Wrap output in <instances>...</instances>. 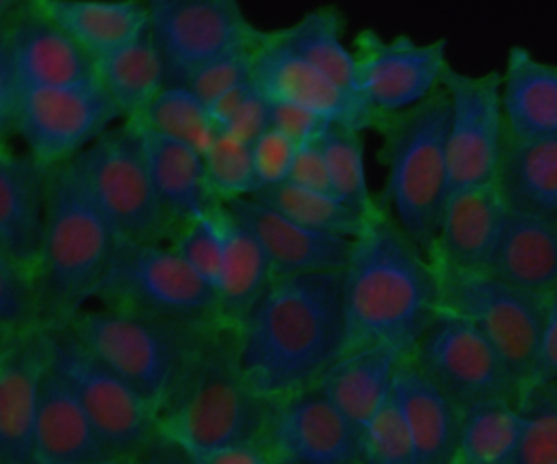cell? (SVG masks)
I'll use <instances>...</instances> for the list:
<instances>
[{
  "mask_svg": "<svg viewBox=\"0 0 557 464\" xmlns=\"http://www.w3.org/2000/svg\"><path fill=\"white\" fill-rule=\"evenodd\" d=\"M234 337L244 378L267 401L311 388L347 349L344 270L275 278Z\"/></svg>",
  "mask_w": 557,
  "mask_h": 464,
  "instance_id": "obj_1",
  "label": "cell"
},
{
  "mask_svg": "<svg viewBox=\"0 0 557 464\" xmlns=\"http://www.w3.org/2000/svg\"><path fill=\"white\" fill-rule=\"evenodd\" d=\"M344 300L345 353L384 346L409 355L438 314L436 268L381 203L354 239Z\"/></svg>",
  "mask_w": 557,
  "mask_h": 464,
  "instance_id": "obj_2",
  "label": "cell"
},
{
  "mask_svg": "<svg viewBox=\"0 0 557 464\" xmlns=\"http://www.w3.org/2000/svg\"><path fill=\"white\" fill-rule=\"evenodd\" d=\"M272 402L250 388L236 356V337L221 327L195 356L158 412L161 434L184 456L260 444Z\"/></svg>",
  "mask_w": 557,
  "mask_h": 464,
  "instance_id": "obj_3",
  "label": "cell"
},
{
  "mask_svg": "<svg viewBox=\"0 0 557 464\" xmlns=\"http://www.w3.org/2000/svg\"><path fill=\"white\" fill-rule=\"evenodd\" d=\"M120 235L70 160L50 169L47 229L38 267L45 327L67 326L112 264Z\"/></svg>",
  "mask_w": 557,
  "mask_h": 464,
  "instance_id": "obj_4",
  "label": "cell"
},
{
  "mask_svg": "<svg viewBox=\"0 0 557 464\" xmlns=\"http://www.w3.org/2000/svg\"><path fill=\"white\" fill-rule=\"evenodd\" d=\"M449 98L438 88L425 101L380 114L377 160L386 170L381 206L429 255L449 198Z\"/></svg>",
  "mask_w": 557,
  "mask_h": 464,
  "instance_id": "obj_5",
  "label": "cell"
},
{
  "mask_svg": "<svg viewBox=\"0 0 557 464\" xmlns=\"http://www.w3.org/2000/svg\"><path fill=\"white\" fill-rule=\"evenodd\" d=\"M67 327L158 412L205 343L221 329L103 306L84 307Z\"/></svg>",
  "mask_w": 557,
  "mask_h": 464,
  "instance_id": "obj_6",
  "label": "cell"
},
{
  "mask_svg": "<svg viewBox=\"0 0 557 464\" xmlns=\"http://www.w3.org/2000/svg\"><path fill=\"white\" fill-rule=\"evenodd\" d=\"M94 300L112 309L226 327L216 290L191 270L171 244L120 239Z\"/></svg>",
  "mask_w": 557,
  "mask_h": 464,
  "instance_id": "obj_7",
  "label": "cell"
},
{
  "mask_svg": "<svg viewBox=\"0 0 557 464\" xmlns=\"http://www.w3.org/2000/svg\"><path fill=\"white\" fill-rule=\"evenodd\" d=\"M70 162L120 239L172 241L174 228L156 193L138 123L110 127Z\"/></svg>",
  "mask_w": 557,
  "mask_h": 464,
  "instance_id": "obj_8",
  "label": "cell"
},
{
  "mask_svg": "<svg viewBox=\"0 0 557 464\" xmlns=\"http://www.w3.org/2000/svg\"><path fill=\"white\" fill-rule=\"evenodd\" d=\"M435 268L440 309L472 323L500 353L524 392L533 382L546 300L485 271Z\"/></svg>",
  "mask_w": 557,
  "mask_h": 464,
  "instance_id": "obj_9",
  "label": "cell"
},
{
  "mask_svg": "<svg viewBox=\"0 0 557 464\" xmlns=\"http://www.w3.org/2000/svg\"><path fill=\"white\" fill-rule=\"evenodd\" d=\"M50 369L70 388L116 456L145 447L158 427V408L94 355L67 326L47 327Z\"/></svg>",
  "mask_w": 557,
  "mask_h": 464,
  "instance_id": "obj_10",
  "label": "cell"
},
{
  "mask_svg": "<svg viewBox=\"0 0 557 464\" xmlns=\"http://www.w3.org/2000/svg\"><path fill=\"white\" fill-rule=\"evenodd\" d=\"M409 355L461 415L491 401L520 404L523 388L500 353L456 314L438 309Z\"/></svg>",
  "mask_w": 557,
  "mask_h": 464,
  "instance_id": "obj_11",
  "label": "cell"
},
{
  "mask_svg": "<svg viewBox=\"0 0 557 464\" xmlns=\"http://www.w3.org/2000/svg\"><path fill=\"white\" fill-rule=\"evenodd\" d=\"M123 120L122 111L97 77L60 87L25 91L12 136L53 167L73 160Z\"/></svg>",
  "mask_w": 557,
  "mask_h": 464,
  "instance_id": "obj_12",
  "label": "cell"
},
{
  "mask_svg": "<svg viewBox=\"0 0 557 464\" xmlns=\"http://www.w3.org/2000/svg\"><path fill=\"white\" fill-rule=\"evenodd\" d=\"M148 10L168 85H187L205 65L262 35L236 0H148Z\"/></svg>",
  "mask_w": 557,
  "mask_h": 464,
  "instance_id": "obj_13",
  "label": "cell"
},
{
  "mask_svg": "<svg viewBox=\"0 0 557 464\" xmlns=\"http://www.w3.org/2000/svg\"><path fill=\"white\" fill-rule=\"evenodd\" d=\"M442 87L449 98V195L494 182L504 146L502 71L468 74L446 69Z\"/></svg>",
  "mask_w": 557,
  "mask_h": 464,
  "instance_id": "obj_14",
  "label": "cell"
},
{
  "mask_svg": "<svg viewBox=\"0 0 557 464\" xmlns=\"http://www.w3.org/2000/svg\"><path fill=\"white\" fill-rule=\"evenodd\" d=\"M448 39L419 42L409 35L386 39L361 29L354 41L357 90L377 114L399 113L442 88L449 68Z\"/></svg>",
  "mask_w": 557,
  "mask_h": 464,
  "instance_id": "obj_15",
  "label": "cell"
},
{
  "mask_svg": "<svg viewBox=\"0 0 557 464\" xmlns=\"http://www.w3.org/2000/svg\"><path fill=\"white\" fill-rule=\"evenodd\" d=\"M263 444L273 464H364L363 438L318 386L273 402Z\"/></svg>",
  "mask_w": 557,
  "mask_h": 464,
  "instance_id": "obj_16",
  "label": "cell"
},
{
  "mask_svg": "<svg viewBox=\"0 0 557 464\" xmlns=\"http://www.w3.org/2000/svg\"><path fill=\"white\" fill-rule=\"evenodd\" d=\"M0 51L11 59L24 94L96 77L94 59L38 0L0 2Z\"/></svg>",
  "mask_w": 557,
  "mask_h": 464,
  "instance_id": "obj_17",
  "label": "cell"
},
{
  "mask_svg": "<svg viewBox=\"0 0 557 464\" xmlns=\"http://www.w3.org/2000/svg\"><path fill=\"white\" fill-rule=\"evenodd\" d=\"M253 84L273 103L293 105L312 111L332 124L351 130H376L380 114L361 95L342 87L324 72L283 45L275 33L265 32L256 65Z\"/></svg>",
  "mask_w": 557,
  "mask_h": 464,
  "instance_id": "obj_18",
  "label": "cell"
},
{
  "mask_svg": "<svg viewBox=\"0 0 557 464\" xmlns=\"http://www.w3.org/2000/svg\"><path fill=\"white\" fill-rule=\"evenodd\" d=\"M48 363L47 327L0 337V464H37L38 412Z\"/></svg>",
  "mask_w": 557,
  "mask_h": 464,
  "instance_id": "obj_19",
  "label": "cell"
},
{
  "mask_svg": "<svg viewBox=\"0 0 557 464\" xmlns=\"http://www.w3.org/2000/svg\"><path fill=\"white\" fill-rule=\"evenodd\" d=\"M50 166L0 141V257L38 274L47 229Z\"/></svg>",
  "mask_w": 557,
  "mask_h": 464,
  "instance_id": "obj_20",
  "label": "cell"
},
{
  "mask_svg": "<svg viewBox=\"0 0 557 464\" xmlns=\"http://www.w3.org/2000/svg\"><path fill=\"white\" fill-rule=\"evenodd\" d=\"M224 206L256 235L275 278L347 267L354 239L312 231L256 198L234 199Z\"/></svg>",
  "mask_w": 557,
  "mask_h": 464,
  "instance_id": "obj_21",
  "label": "cell"
},
{
  "mask_svg": "<svg viewBox=\"0 0 557 464\" xmlns=\"http://www.w3.org/2000/svg\"><path fill=\"white\" fill-rule=\"evenodd\" d=\"M507 216L494 182L451 193L429 251L430 260L449 270H487Z\"/></svg>",
  "mask_w": 557,
  "mask_h": 464,
  "instance_id": "obj_22",
  "label": "cell"
},
{
  "mask_svg": "<svg viewBox=\"0 0 557 464\" xmlns=\"http://www.w3.org/2000/svg\"><path fill=\"white\" fill-rule=\"evenodd\" d=\"M485 273L547 300L557 290V212L508 211Z\"/></svg>",
  "mask_w": 557,
  "mask_h": 464,
  "instance_id": "obj_23",
  "label": "cell"
},
{
  "mask_svg": "<svg viewBox=\"0 0 557 464\" xmlns=\"http://www.w3.org/2000/svg\"><path fill=\"white\" fill-rule=\"evenodd\" d=\"M116 456L48 363L37 425V464H107Z\"/></svg>",
  "mask_w": 557,
  "mask_h": 464,
  "instance_id": "obj_24",
  "label": "cell"
},
{
  "mask_svg": "<svg viewBox=\"0 0 557 464\" xmlns=\"http://www.w3.org/2000/svg\"><path fill=\"white\" fill-rule=\"evenodd\" d=\"M141 133L152 183L175 235L182 225L211 215L221 203L211 190L201 154L143 126Z\"/></svg>",
  "mask_w": 557,
  "mask_h": 464,
  "instance_id": "obj_25",
  "label": "cell"
},
{
  "mask_svg": "<svg viewBox=\"0 0 557 464\" xmlns=\"http://www.w3.org/2000/svg\"><path fill=\"white\" fill-rule=\"evenodd\" d=\"M393 394L412 437L417 464H451L462 415L417 368L410 355H404L397 365Z\"/></svg>",
  "mask_w": 557,
  "mask_h": 464,
  "instance_id": "obj_26",
  "label": "cell"
},
{
  "mask_svg": "<svg viewBox=\"0 0 557 464\" xmlns=\"http://www.w3.org/2000/svg\"><path fill=\"white\" fill-rule=\"evenodd\" d=\"M403 356L384 346L344 353L314 386L363 438L393 392L394 376Z\"/></svg>",
  "mask_w": 557,
  "mask_h": 464,
  "instance_id": "obj_27",
  "label": "cell"
},
{
  "mask_svg": "<svg viewBox=\"0 0 557 464\" xmlns=\"http://www.w3.org/2000/svg\"><path fill=\"white\" fill-rule=\"evenodd\" d=\"M494 185L508 211L557 212V133L536 137L505 133Z\"/></svg>",
  "mask_w": 557,
  "mask_h": 464,
  "instance_id": "obj_28",
  "label": "cell"
},
{
  "mask_svg": "<svg viewBox=\"0 0 557 464\" xmlns=\"http://www.w3.org/2000/svg\"><path fill=\"white\" fill-rule=\"evenodd\" d=\"M502 107L510 136L557 133V64L541 61L527 46H511L502 71Z\"/></svg>",
  "mask_w": 557,
  "mask_h": 464,
  "instance_id": "obj_29",
  "label": "cell"
},
{
  "mask_svg": "<svg viewBox=\"0 0 557 464\" xmlns=\"http://www.w3.org/2000/svg\"><path fill=\"white\" fill-rule=\"evenodd\" d=\"M94 62L132 41L149 23L148 2L139 0H38Z\"/></svg>",
  "mask_w": 557,
  "mask_h": 464,
  "instance_id": "obj_30",
  "label": "cell"
},
{
  "mask_svg": "<svg viewBox=\"0 0 557 464\" xmlns=\"http://www.w3.org/2000/svg\"><path fill=\"white\" fill-rule=\"evenodd\" d=\"M224 257L216 293L221 319L236 329L275 280L272 264L256 235L226 208H220Z\"/></svg>",
  "mask_w": 557,
  "mask_h": 464,
  "instance_id": "obj_31",
  "label": "cell"
},
{
  "mask_svg": "<svg viewBox=\"0 0 557 464\" xmlns=\"http://www.w3.org/2000/svg\"><path fill=\"white\" fill-rule=\"evenodd\" d=\"M97 81L122 111L123 121L138 123L168 87L164 61L151 28L102 56L96 62Z\"/></svg>",
  "mask_w": 557,
  "mask_h": 464,
  "instance_id": "obj_32",
  "label": "cell"
},
{
  "mask_svg": "<svg viewBox=\"0 0 557 464\" xmlns=\"http://www.w3.org/2000/svg\"><path fill=\"white\" fill-rule=\"evenodd\" d=\"M345 26L344 13L337 7L327 5L311 10L298 22L273 33L309 64L358 94L357 61L354 49L345 45Z\"/></svg>",
  "mask_w": 557,
  "mask_h": 464,
  "instance_id": "obj_33",
  "label": "cell"
},
{
  "mask_svg": "<svg viewBox=\"0 0 557 464\" xmlns=\"http://www.w3.org/2000/svg\"><path fill=\"white\" fill-rule=\"evenodd\" d=\"M523 431L520 404L491 401L462 414L456 464H511Z\"/></svg>",
  "mask_w": 557,
  "mask_h": 464,
  "instance_id": "obj_34",
  "label": "cell"
},
{
  "mask_svg": "<svg viewBox=\"0 0 557 464\" xmlns=\"http://www.w3.org/2000/svg\"><path fill=\"white\" fill-rule=\"evenodd\" d=\"M332 193L360 218L376 211L380 202L368 185L363 133L331 124L321 137Z\"/></svg>",
  "mask_w": 557,
  "mask_h": 464,
  "instance_id": "obj_35",
  "label": "cell"
},
{
  "mask_svg": "<svg viewBox=\"0 0 557 464\" xmlns=\"http://www.w3.org/2000/svg\"><path fill=\"white\" fill-rule=\"evenodd\" d=\"M252 198L282 212L292 221L324 234L355 239L364 225V219L334 195L312 192L289 182L260 190Z\"/></svg>",
  "mask_w": 557,
  "mask_h": 464,
  "instance_id": "obj_36",
  "label": "cell"
},
{
  "mask_svg": "<svg viewBox=\"0 0 557 464\" xmlns=\"http://www.w3.org/2000/svg\"><path fill=\"white\" fill-rule=\"evenodd\" d=\"M138 124L178 141L201 156L210 150L220 134L207 105L185 85H168Z\"/></svg>",
  "mask_w": 557,
  "mask_h": 464,
  "instance_id": "obj_37",
  "label": "cell"
},
{
  "mask_svg": "<svg viewBox=\"0 0 557 464\" xmlns=\"http://www.w3.org/2000/svg\"><path fill=\"white\" fill-rule=\"evenodd\" d=\"M523 431L511 464H557V384H533L520 401Z\"/></svg>",
  "mask_w": 557,
  "mask_h": 464,
  "instance_id": "obj_38",
  "label": "cell"
},
{
  "mask_svg": "<svg viewBox=\"0 0 557 464\" xmlns=\"http://www.w3.org/2000/svg\"><path fill=\"white\" fill-rule=\"evenodd\" d=\"M203 157L211 190L221 205L234 199L252 198L259 192L250 144L231 134L220 133Z\"/></svg>",
  "mask_w": 557,
  "mask_h": 464,
  "instance_id": "obj_39",
  "label": "cell"
},
{
  "mask_svg": "<svg viewBox=\"0 0 557 464\" xmlns=\"http://www.w3.org/2000/svg\"><path fill=\"white\" fill-rule=\"evenodd\" d=\"M44 326L38 274L0 257V337Z\"/></svg>",
  "mask_w": 557,
  "mask_h": 464,
  "instance_id": "obj_40",
  "label": "cell"
},
{
  "mask_svg": "<svg viewBox=\"0 0 557 464\" xmlns=\"http://www.w3.org/2000/svg\"><path fill=\"white\" fill-rule=\"evenodd\" d=\"M221 205L211 215L182 225L171 241V247L216 290L224 257V234L220 219Z\"/></svg>",
  "mask_w": 557,
  "mask_h": 464,
  "instance_id": "obj_41",
  "label": "cell"
},
{
  "mask_svg": "<svg viewBox=\"0 0 557 464\" xmlns=\"http://www.w3.org/2000/svg\"><path fill=\"white\" fill-rule=\"evenodd\" d=\"M364 464H417L416 447L391 392L363 435Z\"/></svg>",
  "mask_w": 557,
  "mask_h": 464,
  "instance_id": "obj_42",
  "label": "cell"
},
{
  "mask_svg": "<svg viewBox=\"0 0 557 464\" xmlns=\"http://www.w3.org/2000/svg\"><path fill=\"white\" fill-rule=\"evenodd\" d=\"M263 36L265 32H262L259 38L224 52L194 74L185 87L190 88L207 107H210L221 95L252 81L257 51Z\"/></svg>",
  "mask_w": 557,
  "mask_h": 464,
  "instance_id": "obj_43",
  "label": "cell"
},
{
  "mask_svg": "<svg viewBox=\"0 0 557 464\" xmlns=\"http://www.w3.org/2000/svg\"><path fill=\"white\" fill-rule=\"evenodd\" d=\"M298 144L285 134L270 127L252 144L253 167H256L259 192L270 186L282 185L289 180Z\"/></svg>",
  "mask_w": 557,
  "mask_h": 464,
  "instance_id": "obj_44",
  "label": "cell"
},
{
  "mask_svg": "<svg viewBox=\"0 0 557 464\" xmlns=\"http://www.w3.org/2000/svg\"><path fill=\"white\" fill-rule=\"evenodd\" d=\"M270 105H272L273 130L285 134L298 146L321 139L322 134L332 124L312 111L302 110L293 105L273 103V101H270Z\"/></svg>",
  "mask_w": 557,
  "mask_h": 464,
  "instance_id": "obj_45",
  "label": "cell"
},
{
  "mask_svg": "<svg viewBox=\"0 0 557 464\" xmlns=\"http://www.w3.org/2000/svg\"><path fill=\"white\" fill-rule=\"evenodd\" d=\"M270 127H272V105L253 84L252 94L221 133L231 134L236 139L252 146Z\"/></svg>",
  "mask_w": 557,
  "mask_h": 464,
  "instance_id": "obj_46",
  "label": "cell"
},
{
  "mask_svg": "<svg viewBox=\"0 0 557 464\" xmlns=\"http://www.w3.org/2000/svg\"><path fill=\"white\" fill-rule=\"evenodd\" d=\"M289 183L312 190V192L332 193L331 179H329L327 163L322 152L321 139L298 146L295 162H293Z\"/></svg>",
  "mask_w": 557,
  "mask_h": 464,
  "instance_id": "obj_47",
  "label": "cell"
},
{
  "mask_svg": "<svg viewBox=\"0 0 557 464\" xmlns=\"http://www.w3.org/2000/svg\"><path fill=\"white\" fill-rule=\"evenodd\" d=\"M533 384H557V290L546 300Z\"/></svg>",
  "mask_w": 557,
  "mask_h": 464,
  "instance_id": "obj_48",
  "label": "cell"
},
{
  "mask_svg": "<svg viewBox=\"0 0 557 464\" xmlns=\"http://www.w3.org/2000/svg\"><path fill=\"white\" fill-rule=\"evenodd\" d=\"M185 457L190 464H273L262 444H236Z\"/></svg>",
  "mask_w": 557,
  "mask_h": 464,
  "instance_id": "obj_49",
  "label": "cell"
},
{
  "mask_svg": "<svg viewBox=\"0 0 557 464\" xmlns=\"http://www.w3.org/2000/svg\"><path fill=\"white\" fill-rule=\"evenodd\" d=\"M252 90L253 81L247 82V84L239 85V87L233 88V90L221 95L216 101H213V103L208 107L211 120L216 124L220 133L227 126V124H230V121L233 120L234 114L240 110V107L246 103V100L249 98V95L252 94Z\"/></svg>",
  "mask_w": 557,
  "mask_h": 464,
  "instance_id": "obj_50",
  "label": "cell"
},
{
  "mask_svg": "<svg viewBox=\"0 0 557 464\" xmlns=\"http://www.w3.org/2000/svg\"><path fill=\"white\" fill-rule=\"evenodd\" d=\"M107 464H133V463H129L128 460H116V461H112V463H107Z\"/></svg>",
  "mask_w": 557,
  "mask_h": 464,
  "instance_id": "obj_51",
  "label": "cell"
},
{
  "mask_svg": "<svg viewBox=\"0 0 557 464\" xmlns=\"http://www.w3.org/2000/svg\"><path fill=\"white\" fill-rule=\"evenodd\" d=\"M451 464H456V463H455V461H453V463H451Z\"/></svg>",
  "mask_w": 557,
  "mask_h": 464,
  "instance_id": "obj_52",
  "label": "cell"
}]
</instances>
